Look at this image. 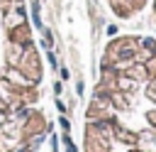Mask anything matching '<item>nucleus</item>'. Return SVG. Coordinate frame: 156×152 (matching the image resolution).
Masks as SVG:
<instances>
[{
	"mask_svg": "<svg viewBox=\"0 0 156 152\" xmlns=\"http://www.w3.org/2000/svg\"><path fill=\"white\" fill-rule=\"evenodd\" d=\"M83 152H156V37H112L83 115Z\"/></svg>",
	"mask_w": 156,
	"mask_h": 152,
	"instance_id": "obj_1",
	"label": "nucleus"
},
{
	"mask_svg": "<svg viewBox=\"0 0 156 152\" xmlns=\"http://www.w3.org/2000/svg\"><path fill=\"white\" fill-rule=\"evenodd\" d=\"M44 61L24 0H0V152H46Z\"/></svg>",
	"mask_w": 156,
	"mask_h": 152,
	"instance_id": "obj_2",
	"label": "nucleus"
},
{
	"mask_svg": "<svg viewBox=\"0 0 156 152\" xmlns=\"http://www.w3.org/2000/svg\"><path fill=\"white\" fill-rule=\"evenodd\" d=\"M102 2L117 20H132L151 5V0H102Z\"/></svg>",
	"mask_w": 156,
	"mask_h": 152,
	"instance_id": "obj_3",
	"label": "nucleus"
},
{
	"mask_svg": "<svg viewBox=\"0 0 156 152\" xmlns=\"http://www.w3.org/2000/svg\"><path fill=\"white\" fill-rule=\"evenodd\" d=\"M151 12H154V20H156V0H151Z\"/></svg>",
	"mask_w": 156,
	"mask_h": 152,
	"instance_id": "obj_4",
	"label": "nucleus"
}]
</instances>
